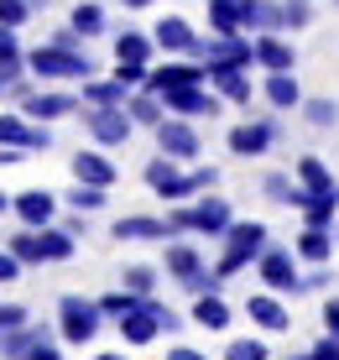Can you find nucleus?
<instances>
[{"instance_id": "f257e3e1", "label": "nucleus", "mask_w": 339, "mask_h": 360, "mask_svg": "<svg viewBox=\"0 0 339 360\" xmlns=\"http://www.w3.org/2000/svg\"><path fill=\"white\" fill-rule=\"evenodd\" d=\"M167 225H172V235H224L235 225V209L224 204L219 193H204L198 204L167 209Z\"/></svg>"}, {"instance_id": "f03ea898", "label": "nucleus", "mask_w": 339, "mask_h": 360, "mask_svg": "<svg viewBox=\"0 0 339 360\" xmlns=\"http://www.w3.org/2000/svg\"><path fill=\"white\" fill-rule=\"evenodd\" d=\"M271 245V235H267V225L261 219H235L230 230H224V256H219V277H235L241 266H250L261 251Z\"/></svg>"}, {"instance_id": "7ed1b4c3", "label": "nucleus", "mask_w": 339, "mask_h": 360, "mask_svg": "<svg viewBox=\"0 0 339 360\" xmlns=\"http://www.w3.org/2000/svg\"><path fill=\"white\" fill-rule=\"evenodd\" d=\"M27 68H32V79H89L94 73V63L84 53H68V47H58V42H42V47H32L27 53Z\"/></svg>"}, {"instance_id": "20e7f679", "label": "nucleus", "mask_w": 339, "mask_h": 360, "mask_svg": "<svg viewBox=\"0 0 339 360\" xmlns=\"http://www.w3.org/2000/svg\"><path fill=\"white\" fill-rule=\"evenodd\" d=\"M99 324H105V314H99V297H58V340L63 345H89Z\"/></svg>"}, {"instance_id": "39448f33", "label": "nucleus", "mask_w": 339, "mask_h": 360, "mask_svg": "<svg viewBox=\"0 0 339 360\" xmlns=\"http://www.w3.org/2000/svg\"><path fill=\"white\" fill-rule=\"evenodd\" d=\"M131 126H136V120H131L125 105H84V131H89L94 146H105V152L131 141Z\"/></svg>"}, {"instance_id": "423d86ee", "label": "nucleus", "mask_w": 339, "mask_h": 360, "mask_svg": "<svg viewBox=\"0 0 339 360\" xmlns=\"http://www.w3.org/2000/svg\"><path fill=\"white\" fill-rule=\"evenodd\" d=\"M256 271H261V282H267L271 292H303L298 251H287V245H267V251L256 256Z\"/></svg>"}, {"instance_id": "0eeeda50", "label": "nucleus", "mask_w": 339, "mask_h": 360, "mask_svg": "<svg viewBox=\"0 0 339 360\" xmlns=\"http://www.w3.org/2000/svg\"><path fill=\"white\" fill-rule=\"evenodd\" d=\"M152 37H157L162 53H172V58H209V37H198L183 16H162L152 27Z\"/></svg>"}, {"instance_id": "6e6552de", "label": "nucleus", "mask_w": 339, "mask_h": 360, "mask_svg": "<svg viewBox=\"0 0 339 360\" xmlns=\"http://www.w3.org/2000/svg\"><path fill=\"white\" fill-rule=\"evenodd\" d=\"M282 126L277 120H235L230 136H224V146H230L235 157H267L271 146H277Z\"/></svg>"}, {"instance_id": "1a4fd4ad", "label": "nucleus", "mask_w": 339, "mask_h": 360, "mask_svg": "<svg viewBox=\"0 0 339 360\" xmlns=\"http://www.w3.org/2000/svg\"><path fill=\"white\" fill-rule=\"evenodd\" d=\"M167 115H183V120H204V115H219V94H209L204 84H188V89H167L162 94Z\"/></svg>"}, {"instance_id": "9d476101", "label": "nucleus", "mask_w": 339, "mask_h": 360, "mask_svg": "<svg viewBox=\"0 0 339 360\" xmlns=\"http://www.w3.org/2000/svg\"><path fill=\"white\" fill-rule=\"evenodd\" d=\"M157 146H162L167 157H178V162H198V152H204L198 131L188 126L183 115H172V120H162V126H157Z\"/></svg>"}, {"instance_id": "9b49d317", "label": "nucleus", "mask_w": 339, "mask_h": 360, "mask_svg": "<svg viewBox=\"0 0 339 360\" xmlns=\"http://www.w3.org/2000/svg\"><path fill=\"white\" fill-rule=\"evenodd\" d=\"M11 209H16V219L32 225V230L58 225V193H47V188H21L16 198H11Z\"/></svg>"}, {"instance_id": "f8f14e48", "label": "nucleus", "mask_w": 339, "mask_h": 360, "mask_svg": "<svg viewBox=\"0 0 339 360\" xmlns=\"http://www.w3.org/2000/svg\"><path fill=\"white\" fill-rule=\"evenodd\" d=\"M84 110V94H68V89H47V94H32V99H21V115H32V120H63V115H79Z\"/></svg>"}, {"instance_id": "ddd939ff", "label": "nucleus", "mask_w": 339, "mask_h": 360, "mask_svg": "<svg viewBox=\"0 0 339 360\" xmlns=\"http://www.w3.org/2000/svg\"><path fill=\"white\" fill-rule=\"evenodd\" d=\"M245 319L256 329H267V334H287V329H293V319H287V308H282L277 292H250L245 297Z\"/></svg>"}, {"instance_id": "4468645a", "label": "nucleus", "mask_w": 339, "mask_h": 360, "mask_svg": "<svg viewBox=\"0 0 339 360\" xmlns=\"http://www.w3.org/2000/svg\"><path fill=\"white\" fill-rule=\"evenodd\" d=\"M115 162L105 157V146H89V152L73 157V183H94V188H115Z\"/></svg>"}, {"instance_id": "2eb2a0df", "label": "nucleus", "mask_w": 339, "mask_h": 360, "mask_svg": "<svg viewBox=\"0 0 339 360\" xmlns=\"http://www.w3.org/2000/svg\"><path fill=\"white\" fill-rule=\"evenodd\" d=\"M162 266H167L178 282H188V277L204 271V256H198V245H188L183 235H172V240H162Z\"/></svg>"}, {"instance_id": "dca6fc26", "label": "nucleus", "mask_w": 339, "mask_h": 360, "mask_svg": "<svg viewBox=\"0 0 339 360\" xmlns=\"http://www.w3.org/2000/svg\"><path fill=\"white\" fill-rule=\"evenodd\" d=\"M209 84H215V94L219 99H230V105H250V79H245V68H235V63H209Z\"/></svg>"}, {"instance_id": "f3484780", "label": "nucleus", "mask_w": 339, "mask_h": 360, "mask_svg": "<svg viewBox=\"0 0 339 360\" xmlns=\"http://www.w3.org/2000/svg\"><path fill=\"white\" fill-rule=\"evenodd\" d=\"M219 183V167H193V172H178V178L167 183L157 198H167V204H178V198H198V193H209Z\"/></svg>"}, {"instance_id": "a211bd4d", "label": "nucleus", "mask_w": 339, "mask_h": 360, "mask_svg": "<svg viewBox=\"0 0 339 360\" xmlns=\"http://www.w3.org/2000/svg\"><path fill=\"white\" fill-rule=\"evenodd\" d=\"M256 63L267 73H287L298 63V53H293V42H282V32H261L256 37Z\"/></svg>"}, {"instance_id": "6ab92c4d", "label": "nucleus", "mask_w": 339, "mask_h": 360, "mask_svg": "<svg viewBox=\"0 0 339 360\" xmlns=\"http://www.w3.org/2000/svg\"><path fill=\"white\" fill-rule=\"evenodd\" d=\"M193 324L198 329H215V334H224L235 324V308L224 303L219 292H204V297H193Z\"/></svg>"}, {"instance_id": "aec40b11", "label": "nucleus", "mask_w": 339, "mask_h": 360, "mask_svg": "<svg viewBox=\"0 0 339 360\" xmlns=\"http://www.w3.org/2000/svg\"><path fill=\"white\" fill-rule=\"evenodd\" d=\"M115 240H172V225L157 214H131L115 219Z\"/></svg>"}, {"instance_id": "412c9836", "label": "nucleus", "mask_w": 339, "mask_h": 360, "mask_svg": "<svg viewBox=\"0 0 339 360\" xmlns=\"http://www.w3.org/2000/svg\"><path fill=\"white\" fill-rule=\"evenodd\" d=\"M125 110H131L136 126H152V131L167 120V105H162V94H152V89H131L125 94Z\"/></svg>"}, {"instance_id": "4be33fe9", "label": "nucleus", "mask_w": 339, "mask_h": 360, "mask_svg": "<svg viewBox=\"0 0 339 360\" xmlns=\"http://www.w3.org/2000/svg\"><path fill=\"white\" fill-rule=\"evenodd\" d=\"M157 37L152 32H115V63H152Z\"/></svg>"}, {"instance_id": "5701e85b", "label": "nucleus", "mask_w": 339, "mask_h": 360, "mask_svg": "<svg viewBox=\"0 0 339 360\" xmlns=\"http://www.w3.org/2000/svg\"><path fill=\"white\" fill-rule=\"evenodd\" d=\"M21 73H32V68H27V53H21V42H16V27H0V79L16 84Z\"/></svg>"}, {"instance_id": "b1692460", "label": "nucleus", "mask_w": 339, "mask_h": 360, "mask_svg": "<svg viewBox=\"0 0 339 360\" xmlns=\"http://www.w3.org/2000/svg\"><path fill=\"white\" fill-rule=\"evenodd\" d=\"M298 262H308V266H324L334 256V240H329V230H313V225H303V235H298Z\"/></svg>"}, {"instance_id": "393cba45", "label": "nucleus", "mask_w": 339, "mask_h": 360, "mask_svg": "<svg viewBox=\"0 0 339 360\" xmlns=\"http://www.w3.org/2000/svg\"><path fill=\"white\" fill-rule=\"evenodd\" d=\"M267 105L271 110H293V105H303V89H298V79H293V68L287 73H267Z\"/></svg>"}, {"instance_id": "a878e982", "label": "nucleus", "mask_w": 339, "mask_h": 360, "mask_svg": "<svg viewBox=\"0 0 339 360\" xmlns=\"http://www.w3.org/2000/svg\"><path fill=\"white\" fill-rule=\"evenodd\" d=\"M261 193L271 198V204H287V209H303V198H308V188L298 178H282V172H267L261 178Z\"/></svg>"}, {"instance_id": "bb28decb", "label": "nucleus", "mask_w": 339, "mask_h": 360, "mask_svg": "<svg viewBox=\"0 0 339 360\" xmlns=\"http://www.w3.org/2000/svg\"><path fill=\"white\" fill-rule=\"evenodd\" d=\"M334 214H339V188H329V193H308V198H303V225L329 230Z\"/></svg>"}, {"instance_id": "cd10ccee", "label": "nucleus", "mask_w": 339, "mask_h": 360, "mask_svg": "<svg viewBox=\"0 0 339 360\" xmlns=\"http://www.w3.org/2000/svg\"><path fill=\"white\" fill-rule=\"evenodd\" d=\"M79 94H84V105H125V94H131V89L110 73V79H84Z\"/></svg>"}, {"instance_id": "c85d7f7f", "label": "nucleus", "mask_w": 339, "mask_h": 360, "mask_svg": "<svg viewBox=\"0 0 339 360\" xmlns=\"http://www.w3.org/2000/svg\"><path fill=\"white\" fill-rule=\"evenodd\" d=\"M68 27L79 32V37H99V32L110 27V16H105V6H99V0H84V6H73Z\"/></svg>"}, {"instance_id": "c756f323", "label": "nucleus", "mask_w": 339, "mask_h": 360, "mask_svg": "<svg viewBox=\"0 0 339 360\" xmlns=\"http://www.w3.org/2000/svg\"><path fill=\"white\" fill-rule=\"evenodd\" d=\"M37 340H47V329H37V324L11 329V334H0V355H6V360H27Z\"/></svg>"}, {"instance_id": "7c9ffc66", "label": "nucleus", "mask_w": 339, "mask_h": 360, "mask_svg": "<svg viewBox=\"0 0 339 360\" xmlns=\"http://www.w3.org/2000/svg\"><path fill=\"white\" fill-rule=\"evenodd\" d=\"M42 251H47V262H73V251H79V235L63 230V225H47V230H42Z\"/></svg>"}, {"instance_id": "2f4dec72", "label": "nucleus", "mask_w": 339, "mask_h": 360, "mask_svg": "<svg viewBox=\"0 0 339 360\" xmlns=\"http://www.w3.org/2000/svg\"><path fill=\"white\" fill-rule=\"evenodd\" d=\"M6 245H11V251H16L27 266H42V262H47V251H42V230H32V225H21Z\"/></svg>"}, {"instance_id": "473e14b6", "label": "nucleus", "mask_w": 339, "mask_h": 360, "mask_svg": "<svg viewBox=\"0 0 339 360\" xmlns=\"http://www.w3.org/2000/svg\"><path fill=\"white\" fill-rule=\"evenodd\" d=\"M178 172H183V162H178V157H167V152H157V157H152V162H146V167H141V178H146V188H152V193H162V188H167V183H172V178H178Z\"/></svg>"}, {"instance_id": "72a5a7b5", "label": "nucleus", "mask_w": 339, "mask_h": 360, "mask_svg": "<svg viewBox=\"0 0 339 360\" xmlns=\"http://www.w3.org/2000/svg\"><path fill=\"white\" fill-rule=\"evenodd\" d=\"M209 27H215V32H245L241 0H209Z\"/></svg>"}, {"instance_id": "f704fd0d", "label": "nucleus", "mask_w": 339, "mask_h": 360, "mask_svg": "<svg viewBox=\"0 0 339 360\" xmlns=\"http://www.w3.org/2000/svg\"><path fill=\"white\" fill-rule=\"evenodd\" d=\"M298 183H303L308 193H329V188H334L329 167H324L319 157H298Z\"/></svg>"}, {"instance_id": "c9c22d12", "label": "nucleus", "mask_w": 339, "mask_h": 360, "mask_svg": "<svg viewBox=\"0 0 339 360\" xmlns=\"http://www.w3.org/2000/svg\"><path fill=\"white\" fill-rule=\"evenodd\" d=\"M105 193H110V188H94V183H73V188L63 193V204L79 209V214H94V209H105Z\"/></svg>"}, {"instance_id": "e433bc0d", "label": "nucleus", "mask_w": 339, "mask_h": 360, "mask_svg": "<svg viewBox=\"0 0 339 360\" xmlns=\"http://www.w3.org/2000/svg\"><path fill=\"white\" fill-rule=\"evenodd\" d=\"M250 32H287V11H282V0H256Z\"/></svg>"}, {"instance_id": "4c0bfd02", "label": "nucleus", "mask_w": 339, "mask_h": 360, "mask_svg": "<svg viewBox=\"0 0 339 360\" xmlns=\"http://www.w3.org/2000/svg\"><path fill=\"white\" fill-rule=\"evenodd\" d=\"M120 288H131L136 297H152V288H157V266H146V262H131L120 271Z\"/></svg>"}, {"instance_id": "58836bf2", "label": "nucleus", "mask_w": 339, "mask_h": 360, "mask_svg": "<svg viewBox=\"0 0 339 360\" xmlns=\"http://www.w3.org/2000/svg\"><path fill=\"white\" fill-rule=\"evenodd\" d=\"M303 115H308V126L329 131L334 120H339V105H334V99H303Z\"/></svg>"}, {"instance_id": "ea45409f", "label": "nucleus", "mask_w": 339, "mask_h": 360, "mask_svg": "<svg viewBox=\"0 0 339 360\" xmlns=\"http://www.w3.org/2000/svg\"><path fill=\"white\" fill-rule=\"evenodd\" d=\"M136 303H141V297H136L131 288H120V292H105V297H99V314H105V319H120V314H131Z\"/></svg>"}, {"instance_id": "a19ab883", "label": "nucleus", "mask_w": 339, "mask_h": 360, "mask_svg": "<svg viewBox=\"0 0 339 360\" xmlns=\"http://www.w3.org/2000/svg\"><path fill=\"white\" fill-rule=\"evenodd\" d=\"M32 11H37L32 0H0V27H16V32H21Z\"/></svg>"}, {"instance_id": "79ce46f5", "label": "nucleus", "mask_w": 339, "mask_h": 360, "mask_svg": "<svg viewBox=\"0 0 339 360\" xmlns=\"http://www.w3.org/2000/svg\"><path fill=\"white\" fill-rule=\"evenodd\" d=\"M224 360H271L261 340H230L224 345Z\"/></svg>"}, {"instance_id": "37998d69", "label": "nucleus", "mask_w": 339, "mask_h": 360, "mask_svg": "<svg viewBox=\"0 0 339 360\" xmlns=\"http://www.w3.org/2000/svg\"><path fill=\"white\" fill-rule=\"evenodd\" d=\"M115 79L125 89H146V79H152V63H115Z\"/></svg>"}, {"instance_id": "c03bdc74", "label": "nucleus", "mask_w": 339, "mask_h": 360, "mask_svg": "<svg viewBox=\"0 0 339 360\" xmlns=\"http://www.w3.org/2000/svg\"><path fill=\"white\" fill-rule=\"evenodd\" d=\"M219 282H224L219 271H209V266H204L198 277H188V282H183V292H188V297H204V292H219Z\"/></svg>"}, {"instance_id": "a18cd8bd", "label": "nucleus", "mask_w": 339, "mask_h": 360, "mask_svg": "<svg viewBox=\"0 0 339 360\" xmlns=\"http://www.w3.org/2000/svg\"><path fill=\"white\" fill-rule=\"evenodd\" d=\"M32 324V314L21 303H0V334H11V329H27Z\"/></svg>"}, {"instance_id": "49530a36", "label": "nucleus", "mask_w": 339, "mask_h": 360, "mask_svg": "<svg viewBox=\"0 0 339 360\" xmlns=\"http://www.w3.org/2000/svg\"><path fill=\"white\" fill-rule=\"evenodd\" d=\"M21 266H27V262H21V256L11 251V245H0V288H11V282L21 277Z\"/></svg>"}, {"instance_id": "de8ad7c7", "label": "nucleus", "mask_w": 339, "mask_h": 360, "mask_svg": "<svg viewBox=\"0 0 339 360\" xmlns=\"http://www.w3.org/2000/svg\"><path fill=\"white\" fill-rule=\"evenodd\" d=\"M282 11H287V32H298V27H308V0H282Z\"/></svg>"}, {"instance_id": "09e8293b", "label": "nucleus", "mask_w": 339, "mask_h": 360, "mask_svg": "<svg viewBox=\"0 0 339 360\" xmlns=\"http://www.w3.org/2000/svg\"><path fill=\"white\" fill-rule=\"evenodd\" d=\"M308 355H313V360H339V340H334V334H324V340L308 345Z\"/></svg>"}, {"instance_id": "8fccbe9b", "label": "nucleus", "mask_w": 339, "mask_h": 360, "mask_svg": "<svg viewBox=\"0 0 339 360\" xmlns=\"http://www.w3.org/2000/svg\"><path fill=\"white\" fill-rule=\"evenodd\" d=\"M319 288H329V266H308L303 271V292H319Z\"/></svg>"}, {"instance_id": "3c124183", "label": "nucleus", "mask_w": 339, "mask_h": 360, "mask_svg": "<svg viewBox=\"0 0 339 360\" xmlns=\"http://www.w3.org/2000/svg\"><path fill=\"white\" fill-rule=\"evenodd\" d=\"M27 360H63V350L53 345V334H47V340H37V345H32V355H27Z\"/></svg>"}, {"instance_id": "603ef678", "label": "nucleus", "mask_w": 339, "mask_h": 360, "mask_svg": "<svg viewBox=\"0 0 339 360\" xmlns=\"http://www.w3.org/2000/svg\"><path fill=\"white\" fill-rule=\"evenodd\" d=\"M324 334H334V340H339V297L324 303Z\"/></svg>"}, {"instance_id": "864d4df0", "label": "nucleus", "mask_w": 339, "mask_h": 360, "mask_svg": "<svg viewBox=\"0 0 339 360\" xmlns=\"http://www.w3.org/2000/svg\"><path fill=\"white\" fill-rule=\"evenodd\" d=\"M53 42H58V47H68V53H84V47H79L84 37L73 32V27H63V32H53Z\"/></svg>"}, {"instance_id": "5fc2aeb1", "label": "nucleus", "mask_w": 339, "mask_h": 360, "mask_svg": "<svg viewBox=\"0 0 339 360\" xmlns=\"http://www.w3.org/2000/svg\"><path fill=\"white\" fill-rule=\"evenodd\" d=\"M27 162V146H0V167H16Z\"/></svg>"}, {"instance_id": "6e6d98bb", "label": "nucleus", "mask_w": 339, "mask_h": 360, "mask_svg": "<svg viewBox=\"0 0 339 360\" xmlns=\"http://www.w3.org/2000/svg\"><path fill=\"white\" fill-rule=\"evenodd\" d=\"M167 360H204V350H193V345H172Z\"/></svg>"}, {"instance_id": "4d7b16f0", "label": "nucleus", "mask_w": 339, "mask_h": 360, "mask_svg": "<svg viewBox=\"0 0 339 360\" xmlns=\"http://www.w3.org/2000/svg\"><path fill=\"white\" fill-rule=\"evenodd\" d=\"M58 225H63V230H73V235H84V214L73 209V214H68V219H58Z\"/></svg>"}, {"instance_id": "13d9d810", "label": "nucleus", "mask_w": 339, "mask_h": 360, "mask_svg": "<svg viewBox=\"0 0 339 360\" xmlns=\"http://www.w3.org/2000/svg\"><path fill=\"white\" fill-rule=\"evenodd\" d=\"M94 360H131V355H120V350H99Z\"/></svg>"}, {"instance_id": "bf43d9fd", "label": "nucleus", "mask_w": 339, "mask_h": 360, "mask_svg": "<svg viewBox=\"0 0 339 360\" xmlns=\"http://www.w3.org/2000/svg\"><path fill=\"white\" fill-rule=\"evenodd\" d=\"M120 6H131V11H146V6H152V0H120Z\"/></svg>"}, {"instance_id": "052dcab7", "label": "nucleus", "mask_w": 339, "mask_h": 360, "mask_svg": "<svg viewBox=\"0 0 339 360\" xmlns=\"http://www.w3.org/2000/svg\"><path fill=\"white\" fill-rule=\"evenodd\" d=\"M0 214H11V193H0Z\"/></svg>"}, {"instance_id": "680f3d73", "label": "nucleus", "mask_w": 339, "mask_h": 360, "mask_svg": "<svg viewBox=\"0 0 339 360\" xmlns=\"http://www.w3.org/2000/svg\"><path fill=\"white\" fill-rule=\"evenodd\" d=\"M6 89H11V84H6V79H0V94H6Z\"/></svg>"}, {"instance_id": "e2e57ef3", "label": "nucleus", "mask_w": 339, "mask_h": 360, "mask_svg": "<svg viewBox=\"0 0 339 360\" xmlns=\"http://www.w3.org/2000/svg\"><path fill=\"white\" fill-rule=\"evenodd\" d=\"M293 360H313V355H293Z\"/></svg>"}]
</instances>
